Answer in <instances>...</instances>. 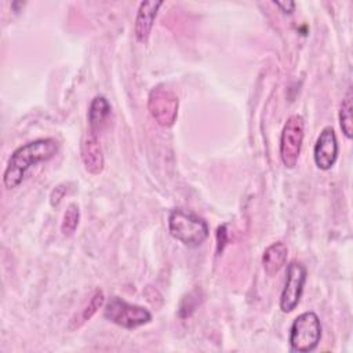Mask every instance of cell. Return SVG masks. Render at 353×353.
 <instances>
[{
    "instance_id": "obj_1",
    "label": "cell",
    "mask_w": 353,
    "mask_h": 353,
    "mask_svg": "<svg viewBox=\"0 0 353 353\" xmlns=\"http://www.w3.org/2000/svg\"><path fill=\"white\" fill-rule=\"evenodd\" d=\"M58 149L59 143L55 138H40L17 148L10 156L3 174L4 188L15 189L19 186L33 165L48 161L57 154Z\"/></svg>"
},
{
    "instance_id": "obj_17",
    "label": "cell",
    "mask_w": 353,
    "mask_h": 353,
    "mask_svg": "<svg viewBox=\"0 0 353 353\" xmlns=\"http://www.w3.org/2000/svg\"><path fill=\"white\" fill-rule=\"evenodd\" d=\"M228 233H226V226L222 225V226H218L216 229V252H222L226 241H228Z\"/></svg>"
},
{
    "instance_id": "obj_4",
    "label": "cell",
    "mask_w": 353,
    "mask_h": 353,
    "mask_svg": "<svg viewBox=\"0 0 353 353\" xmlns=\"http://www.w3.org/2000/svg\"><path fill=\"white\" fill-rule=\"evenodd\" d=\"M103 316L113 324L125 330L142 327L152 320V313L146 307L130 303L120 296H112L106 302Z\"/></svg>"
},
{
    "instance_id": "obj_19",
    "label": "cell",
    "mask_w": 353,
    "mask_h": 353,
    "mask_svg": "<svg viewBox=\"0 0 353 353\" xmlns=\"http://www.w3.org/2000/svg\"><path fill=\"white\" fill-rule=\"evenodd\" d=\"M273 4L280 10V11H283L284 14H291L292 11H294V8H295V3L294 1H291V0H284V1H273Z\"/></svg>"
},
{
    "instance_id": "obj_16",
    "label": "cell",
    "mask_w": 353,
    "mask_h": 353,
    "mask_svg": "<svg viewBox=\"0 0 353 353\" xmlns=\"http://www.w3.org/2000/svg\"><path fill=\"white\" fill-rule=\"evenodd\" d=\"M194 294H196V292L193 291V292H190V294H188L186 296L182 298L181 305H179V316H181L182 319L189 317V316L196 310L197 305L200 303V302H199V296L194 295Z\"/></svg>"
},
{
    "instance_id": "obj_3",
    "label": "cell",
    "mask_w": 353,
    "mask_h": 353,
    "mask_svg": "<svg viewBox=\"0 0 353 353\" xmlns=\"http://www.w3.org/2000/svg\"><path fill=\"white\" fill-rule=\"evenodd\" d=\"M321 339V323L314 312H303L296 316L290 328L288 342L294 352H313Z\"/></svg>"
},
{
    "instance_id": "obj_2",
    "label": "cell",
    "mask_w": 353,
    "mask_h": 353,
    "mask_svg": "<svg viewBox=\"0 0 353 353\" xmlns=\"http://www.w3.org/2000/svg\"><path fill=\"white\" fill-rule=\"evenodd\" d=\"M168 230L175 240L190 248L201 245L210 234L207 222L197 214L183 208L170 211Z\"/></svg>"
},
{
    "instance_id": "obj_14",
    "label": "cell",
    "mask_w": 353,
    "mask_h": 353,
    "mask_svg": "<svg viewBox=\"0 0 353 353\" xmlns=\"http://www.w3.org/2000/svg\"><path fill=\"white\" fill-rule=\"evenodd\" d=\"M79 221H80V210L79 205L76 203H70L63 214L62 222H61V232L63 236H72L77 226H79Z\"/></svg>"
},
{
    "instance_id": "obj_15",
    "label": "cell",
    "mask_w": 353,
    "mask_h": 353,
    "mask_svg": "<svg viewBox=\"0 0 353 353\" xmlns=\"http://www.w3.org/2000/svg\"><path fill=\"white\" fill-rule=\"evenodd\" d=\"M103 302H105L103 291L99 290V288H97V290L94 291L92 296L90 298L88 303L81 309V313H80V317H79V320H80V321H79V327H80L83 323H85L87 320H90V319L98 312V309L103 305Z\"/></svg>"
},
{
    "instance_id": "obj_11",
    "label": "cell",
    "mask_w": 353,
    "mask_h": 353,
    "mask_svg": "<svg viewBox=\"0 0 353 353\" xmlns=\"http://www.w3.org/2000/svg\"><path fill=\"white\" fill-rule=\"evenodd\" d=\"M288 248L284 243H272L262 254V266L268 276H276L287 262Z\"/></svg>"
},
{
    "instance_id": "obj_18",
    "label": "cell",
    "mask_w": 353,
    "mask_h": 353,
    "mask_svg": "<svg viewBox=\"0 0 353 353\" xmlns=\"http://www.w3.org/2000/svg\"><path fill=\"white\" fill-rule=\"evenodd\" d=\"M65 192H66V189L63 188V185H58V186L51 192L50 203H51V205H52V207H55V205H58V204H59V201H61V199L63 197Z\"/></svg>"
},
{
    "instance_id": "obj_9",
    "label": "cell",
    "mask_w": 353,
    "mask_h": 353,
    "mask_svg": "<svg viewBox=\"0 0 353 353\" xmlns=\"http://www.w3.org/2000/svg\"><path fill=\"white\" fill-rule=\"evenodd\" d=\"M80 157L84 165V170L91 175H98L102 172L105 165L103 152L98 139V134L88 128L84 132L80 142Z\"/></svg>"
},
{
    "instance_id": "obj_7",
    "label": "cell",
    "mask_w": 353,
    "mask_h": 353,
    "mask_svg": "<svg viewBox=\"0 0 353 353\" xmlns=\"http://www.w3.org/2000/svg\"><path fill=\"white\" fill-rule=\"evenodd\" d=\"M305 281H306V268L298 261H291L287 266V277H285L284 288L280 296L281 312L290 313L298 306L303 292Z\"/></svg>"
},
{
    "instance_id": "obj_10",
    "label": "cell",
    "mask_w": 353,
    "mask_h": 353,
    "mask_svg": "<svg viewBox=\"0 0 353 353\" xmlns=\"http://www.w3.org/2000/svg\"><path fill=\"white\" fill-rule=\"evenodd\" d=\"M161 6H163L161 0H157V1L148 0V1L139 3L137 17H135V23H134V34L137 41L146 43L152 32L157 11Z\"/></svg>"
},
{
    "instance_id": "obj_6",
    "label": "cell",
    "mask_w": 353,
    "mask_h": 353,
    "mask_svg": "<svg viewBox=\"0 0 353 353\" xmlns=\"http://www.w3.org/2000/svg\"><path fill=\"white\" fill-rule=\"evenodd\" d=\"M305 135V121L301 114L287 119L280 135V159L287 168H294L298 163Z\"/></svg>"
},
{
    "instance_id": "obj_13",
    "label": "cell",
    "mask_w": 353,
    "mask_h": 353,
    "mask_svg": "<svg viewBox=\"0 0 353 353\" xmlns=\"http://www.w3.org/2000/svg\"><path fill=\"white\" fill-rule=\"evenodd\" d=\"M339 125L343 135L350 139L353 137V117H352V88L349 87L339 108Z\"/></svg>"
},
{
    "instance_id": "obj_12",
    "label": "cell",
    "mask_w": 353,
    "mask_h": 353,
    "mask_svg": "<svg viewBox=\"0 0 353 353\" xmlns=\"http://www.w3.org/2000/svg\"><path fill=\"white\" fill-rule=\"evenodd\" d=\"M112 113V106L103 95H97L92 98L88 108V124L90 130L97 132L106 124Z\"/></svg>"
},
{
    "instance_id": "obj_8",
    "label": "cell",
    "mask_w": 353,
    "mask_h": 353,
    "mask_svg": "<svg viewBox=\"0 0 353 353\" xmlns=\"http://www.w3.org/2000/svg\"><path fill=\"white\" fill-rule=\"evenodd\" d=\"M314 164L323 170H330L338 159V141L332 127L327 125L321 130L313 148Z\"/></svg>"
},
{
    "instance_id": "obj_5",
    "label": "cell",
    "mask_w": 353,
    "mask_h": 353,
    "mask_svg": "<svg viewBox=\"0 0 353 353\" xmlns=\"http://www.w3.org/2000/svg\"><path fill=\"white\" fill-rule=\"evenodd\" d=\"M179 101L176 94L163 84L153 87L148 97V110L153 120L164 128L175 124Z\"/></svg>"
}]
</instances>
